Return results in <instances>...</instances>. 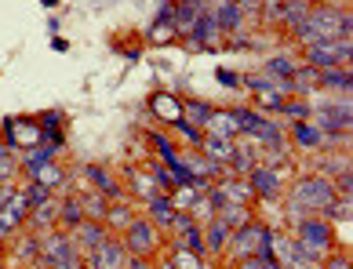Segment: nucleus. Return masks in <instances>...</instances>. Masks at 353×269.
<instances>
[{"instance_id": "nucleus-1", "label": "nucleus", "mask_w": 353, "mask_h": 269, "mask_svg": "<svg viewBox=\"0 0 353 269\" xmlns=\"http://www.w3.org/2000/svg\"><path fill=\"white\" fill-rule=\"evenodd\" d=\"M332 200H335V186L328 182L324 175H306V178H299L295 189L288 193V204H284V219H306V215H324L332 208Z\"/></svg>"}, {"instance_id": "nucleus-2", "label": "nucleus", "mask_w": 353, "mask_h": 269, "mask_svg": "<svg viewBox=\"0 0 353 269\" xmlns=\"http://www.w3.org/2000/svg\"><path fill=\"white\" fill-rule=\"evenodd\" d=\"M353 30V15L339 8H310L306 19L295 25V36L303 44H317V41H350Z\"/></svg>"}, {"instance_id": "nucleus-3", "label": "nucleus", "mask_w": 353, "mask_h": 269, "mask_svg": "<svg viewBox=\"0 0 353 269\" xmlns=\"http://www.w3.org/2000/svg\"><path fill=\"white\" fill-rule=\"evenodd\" d=\"M226 248L237 255V259H270L273 255V229L266 222H244L241 229H233Z\"/></svg>"}, {"instance_id": "nucleus-4", "label": "nucleus", "mask_w": 353, "mask_h": 269, "mask_svg": "<svg viewBox=\"0 0 353 269\" xmlns=\"http://www.w3.org/2000/svg\"><path fill=\"white\" fill-rule=\"evenodd\" d=\"M273 259L281 262V269H317L321 266V255H313L295 237H277V233H273Z\"/></svg>"}, {"instance_id": "nucleus-5", "label": "nucleus", "mask_w": 353, "mask_h": 269, "mask_svg": "<svg viewBox=\"0 0 353 269\" xmlns=\"http://www.w3.org/2000/svg\"><path fill=\"white\" fill-rule=\"evenodd\" d=\"M295 240L306 244L313 255H328L335 244V233H332V222L317 219V215H306V219L295 222Z\"/></svg>"}, {"instance_id": "nucleus-6", "label": "nucleus", "mask_w": 353, "mask_h": 269, "mask_svg": "<svg viewBox=\"0 0 353 269\" xmlns=\"http://www.w3.org/2000/svg\"><path fill=\"white\" fill-rule=\"evenodd\" d=\"M73 259H81V255L73 251L66 233H55V229H51V233L41 237V248H37V266H41V269H62Z\"/></svg>"}, {"instance_id": "nucleus-7", "label": "nucleus", "mask_w": 353, "mask_h": 269, "mask_svg": "<svg viewBox=\"0 0 353 269\" xmlns=\"http://www.w3.org/2000/svg\"><path fill=\"white\" fill-rule=\"evenodd\" d=\"M353 55V44L350 41H317V44H306V66L313 69H332V66H343Z\"/></svg>"}, {"instance_id": "nucleus-8", "label": "nucleus", "mask_w": 353, "mask_h": 269, "mask_svg": "<svg viewBox=\"0 0 353 269\" xmlns=\"http://www.w3.org/2000/svg\"><path fill=\"white\" fill-rule=\"evenodd\" d=\"M244 182L252 186V193L259 200H277L281 189H284V168H277V164H255V168L244 175Z\"/></svg>"}, {"instance_id": "nucleus-9", "label": "nucleus", "mask_w": 353, "mask_h": 269, "mask_svg": "<svg viewBox=\"0 0 353 269\" xmlns=\"http://www.w3.org/2000/svg\"><path fill=\"white\" fill-rule=\"evenodd\" d=\"M0 127H4V146L19 149V153L44 142V131H41V124H37V117H33V120H26V117H8Z\"/></svg>"}, {"instance_id": "nucleus-10", "label": "nucleus", "mask_w": 353, "mask_h": 269, "mask_svg": "<svg viewBox=\"0 0 353 269\" xmlns=\"http://www.w3.org/2000/svg\"><path fill=\"white\" fill-rule=\"evenodd\" d=\"M121 244L128 248V255H142V259H150V255L161 248V237H157V226L150 219H132L128 229H124Z\"/></svg>"}, {"instance_id": "nucleus-11", "label": "nucleus", "mask_w": 353, "mask_h": 269, "mask_svg": "<svg viewBox=\"0 0 353 269\" xmlns=\"http://www.w3.org/2000/svg\"><path fill=\"white\" fill-rule=\"evenodd\" d=\"M128 248L117 237H106L95 251H88V269H124Z\"/></svg>"}, {"instance_id": "nucleus-12", "label": "nucleus", "mask_w": 353, "mask_h": 269, "mask_svg": "<svg viewBox=\"0 0 353 269\" xmlns=\"http://www.w3.org/2000/svg\"><path fill=\"white\" fill-rule=\"evenodd\" d=\"M66 237H70V244H73V251H77V255H88V251H95V248L102 244V240L110 237V229L102 226V222H91V219H84L81 226H73Z\"/></svg>"}, {"instance_id": "nucleus-13", "label": "nucleus", "mask_w": 353, "mask_h": 269, "mask_svg": "<svg viewBox=\"0 0 353 269\" xmlns=\"http://www.w3.org/2000/svg\"><path fill=\"white\" fill-rule=\"evenodd\" d=\"M26 215H30V200H26L22 189H15V197H11L4 208H0V240L15 233V229L26 222Z\"/></svg>"}, {"instance_id": "nucleus-14", "label": "nucleus", "mask_w": 353, "mask_h": 269, "mask_svg": "<svg viewBox=\"0 0 353 269\" xmlns=\"http://www.w3.org/2000/svg\"><path fill=\"white\" fill-rule=\"evenodd\" d=\"M26 219H30L33 233H51V229L59 226V197H48V200H41V204H33Z\"/></svg>"}, {"instance_id": "nucleus-15", "label": "nucleus", "mask_w": 353, "mask_h": 269, "mask_svg": "<svg viewBox=\"0 0 353 269\" xmlns=\"http://www.w3.org/2000/svg\"><path fill=\"white\" fill-rule=\"evenodd\" d=\"M215 36H219L215 15H201L197 22L190 25V33H186V44H190L193 51H201V47H212V44H215Z\"/></svg>"}, {"instance_id": "nucleus-16", "label": "nucleus", "mask_w": 353, "mask_h": 269, "mask_svg": "<svg viewBox=\"0 0 353 269\" xmlns=\"http://www.w3.org/2000/svg\"><path fill=\"white\" fill-rule=\"evenodd\" d=\"M146 211H150V222L157 229H175V219H179V208L172 204V193L168 197H157L146 204Z\"/></svg>"}, {"instance_id": "nucleus-17", "label": "nucleus", "mask_w": 353, "mask_h": 269, "mask_svg": "<svg viewBox=\"0 0 353 269\" xmlns=\"http://www.w3.org/2000/svg\"><path fill=\"white\" fill-rule=\"evenodd\" d=\"M292 142H295L299 149H324V142H328V138H324V131H317L310 120H295V124H292Z\"/></svg>"}, {"instance_id": "nucleus-18", "label": "nucleus", "mask_w": 353, "mask_h": 269, "mask_svg": "<svg viewBox=\"0 0 353 269\" xmlns=\"http://www.w3.org/2000/svg\"><path fill=\"white\" fill-rule=\"evenodd\" d=\"M150 109H153L164 124H179V120H182V102H179L175 95H168V92H157V95L150 98Z\"/></svg>"}, {"instance_id": "nucleus-19", "label": "nucleus", "mask_w": 353, "mask_h": 269, "mask_svg": "<svg viewBox=\"0 0 353 269\" xmlns=\"http://www.w3.org/2000/svg\"><path fill=\"white\" fill-rule=\"evenodd\" d=\"M204 4L208 0H179L175 4V33H190V25L204 15Z\"/></svg>"}, {"instance_id": "nucleus-20", "label": "nucleus", "mask_w": 353, "mask_h": 269, "mask_svg": "<svg viewBox=\"0 0 353 269\" xmlns=\"http://www.w3.org/2000/svg\"><path fill=\"white\" fill-rule=\"evenodd\" d=\"M84 175L91 178V182H95V189H99V193H102V197H106L110 204L124 197V189H121V182H117V178H110L106 171H102V168H99V164H88V168H84Z\"/></svg>"}, {"instance_id": "nucleus-21", "label": "nucleus", "mask_w": 353, "mask_h": 269, "mask_svg": "<svg viewBox=\"0 0 353 269\" xmlns=\"http://www.w3.org/2000/svg\"><path fill=\"white\" fill-rule=\"evenodd\" d=\"M233 142H237V138L204 135V142H201V153H204L208 160H215V164H230V157H233Z\"/></svg>"}, {"instance_id": "nucleus-22", "label": "nucleus", "mask_w": 353, "mask_h": 269, "mask_svg": "<svg viewBox=\"0 0 353 269\" xmlns=\"http://www.w3.org/2000/svg\"><path fill=\"white\" fill-rule=\"evenodd\" d=\"M77 200H81V211H84V219L91 222H102L106 219V208H110V200L99 193V189H81L77 193Z\"/></svg>"}, {"instance_id": "nucleus-23", "label": "nucleus", "mask_w": 353, "mask_h": 269, "mask_svg": "<svg viewBox=\"0 0 353 269\" xmlns=\"http://www.w3.org/2000/svg\"><path fill=\"white\" fill-rule=\"evenodd\" d=\"M306 11H310L306 0H277V4L270 8V15H273V19H281V22H288V25L295 30V25L306 19Z\"/></svg>"}, {"instance_id": "nucleus-24", "label": "nucleus", "mask_w": 353, "mask_h": 269, "mask_svg": "<svg viewBox=\"0 0 353 269\" xmlns=\"http://www.w3.org/2000/svg\"><path fill=\"white\" fill-rule=\"evenodd\" d=\"M19 171H22V153L0 142V186H15Z\"/></svg>"}, {"instance_id": "nucleus-25", "label": "nucleus", "mask_w": 353, "mask_h": 269, "mask_svg": "<svg viewBox=\"0 0 353 269\" xmlns=\"http://www.w3.org/2000/svg\"><path fill=\"white\" fill-rule=\"evenodd\" d=\"M215 219L233 233V229H241L244 222H252V208H248V204H222V208L215 211Z\"/></svg>"}, {"instance_id": "nucleus-26", "label": "nucleus", "mask_w": 353, "mask_h": 269, "mask_svg": "<svg viewBox=\"0 0 353 269\" xmlns=\"http://www.w3.org/2000/svg\"><path fill=\"white\" fill-rule=\"evenodd\" d=\"M135 219V211H132V204H124V200H113L110 208H106V219H102V226L113 229V233H124L128 222Z\"/></svg>"}, {"instance_id": "nucleus-27", "label": "nucleus", "mask_w": 353, "mask_h": 269, "mask_svg": "<svg viewBox=\"0 0 353 269\" xmlns=\"http://www.w3.org/2000/svg\"><path fill=\"white\" fill-rule=\"evenodd\" d=\"M26 178H30V182H41L44 189H51V193H55V189H59L62 182H66V175H62V168H59L55 160L41 164V168H33V171L26 175Z\"/></svg>"}, {"instance_id": "nucleus-28", "label": "nucleus", "mask_w": 353, "mask_h": 269, "mask_svg": "<svg viewBox=\"0 0 353 269\" xmlns=\"http://www.w3.org/2000/svg\"><path fill=\"white\" fill-rule=\"evenodd\" d=\"M212 113H215V106L212 102H201V98H190V102H182V120H190L193 127H208V120H212Z\"/></svg>"}, {"instance_id": "nucleus-29", "label": "nucleus", "mask_w": 353, "mask_h": 269, "mask_svg": "<svg viewBox=\"0 0 353 269\" xmlns=\"http://www.w3.org/2000/svg\"><path fill=\"white\" fill-rule=\"evenodd\" d=\"M128 178H132V189H135V197H142L146 204H150V200H157V197H168L164 189L157 186L150 175H142L139 168H128Z\"/></svg>"}, {"instance_id": "nucleus-30", "label": "nucleus", "mask_w": 353, "mask_h": 269, "mask_svg": "<svg viewBox=\"0 0 353 269\" xmlns=\"http://www.w3.org/2000/svg\"><path fill=\"white\" fill-rule=\"evenodd\" d=\"M204 135H222V138H237V124H233V109H215L212 120H208Z\"/></svg>"}, {"instance_id": "nucleus-31", "label": "nucleus", "mask_w": 353, "mask_h": 269, "mask_svg": "<svg viewBox=\"0 0 353 269\" xmlns=\"http://www.w3.org/2000/svg\"><path fill=\"white\" fill-rule=\"evenodd\" d=\"M81 222H84V211H81V200H77V193H73V197H59V226L70 233V229L81 226Z\"/></svg>"}, {"instance_id": "nucleus-32", "label": "nucleus", "mask_w": 353, "mask_h": 269, "mask_svg": "<svg viewBox=\"0 0 353 269\" xmlns=\"http://www.w3.org/2000/svg\"><path fill=\"white\" fill-rule=\"evenodd\" d=\"M212 15H215V25H219V30L237 33V30H241V15H244V11H241L237 4H233V0H222V4L212 11Z\"/></svg>"}, {"instance_id": "nucleus-33", "label": "nucleus", "mask_w": 353, "mask_h": 269, "mask_svg": "<svg viewBox=\"0 0 353 269\" xmlns=\"http://www.w3.org/2000/svg\"><path fill=\"white\" fill-rule=\"evenodd\" d=\"M350 84H353V76L343 66H332V69H321L317 73V87H335V92H346L350 95Z\"/></svg>"}, {"instance_id": "nucleus-34", "label": "nucleus", "mask_w": 353, "mask_h": 269, "mask_svg": "<svg viewBox=\"0 0 353 269\" xmlns=\"http://www.w3.org/2000/svg\"><path fill=\"white\" fill-rule=\"evenodd\" d=\"M204 251H222L226 248V240H230V229L222 226L219 219H212V222H204Z\"/></svg>"}, {"instance_id": "nucleus-35", "label": "nucleus", "mask_w": 353, "mask_h": 269, "mask_svg": "<svg viewBox=\"0 0 353 269\" xmlns=\"http://www.w3.org/2000/svg\"><path fill=\"white\" fill-rule=\"evenodd\" d=\"M255 98H259V109H270V113H281V106H284V92L273 80H266L263 87H259Z\"/></svg>"}, {"instance_id": "nucleus-36", "label": "nucleus", "mask_w": 353, "mask_h": 269, "mask_svg": "<svg viewBox=\"0 0 353 269\" xmlns=\"http://www.w3.org/2000/svg\"><path fill=\"white\" fill-rule=\"evenodd\" d=\"M168 262H172V269H204L201 255L190 251V248H182V244H175V251L168 255Z\"/></svg>"}, {"instance_id": "nucleus-37", "label": "nucleus", "mask_w": 353, "mask_h": 269, "mask_svg": "<svg viewBox=\"0 0 353 269\" xmlns=\"http://www.w3.org/2000/svg\"><path fill=\"white\" fill-rule=\"evenodd\" d=\"M281 113H284V117H295V120H310L313 106H310V102H303V98H284Z\"/></svg>"}, {"instance_id": "nucleus-38", "label": "nucleus", "mask_w": 353, "mask_h": 269, "mask_svg": "<svg viewBox=\"0 0 353 269\" xmlns=\"http://www.w3.org/2000/svg\"><path fill=\"white\" fill-rule=\"evenodd\" d=\"M179 244L182 248H190V251H204V233H201V226H190V229H182V237H179Z\"/></svg>"}, {"instance_id": "nucleus-39", "label": "nucleus", "mask_w": 353, "mask_h": 269, "mask_svg": "<svg viewBox=\"0 0 353 269\" xmlns=\"http://www.w3.org/2000/svg\"><path fill=\"white\" fill-rule=\"evenodd\" d=\"M37 248H41V237L30 233L26 240H19V255H15V259L19 262H37Z\"/></svg>"}, {"instance_id": "nucleus-40", "label": "nucleus", "mask_w": 353, "mask_h": 269, "mask_svg": "<svg viewBox=\"0 0 353 269\" xmlns=\"http://www.w3.org/2000/svg\"><path fill=\"white\" fill-rule=\"evenodd\" d=\"M22 193H26V200H30V208H33V204H41V200H48V197H51V189H44L41 182H26Z\"/></svg>"}, {"instance_id": "nucleus-41", "label": "nucleus", "mask_w": 353, "mask_h": 269, "mask_svg": "<svg viewBox=\"0 0 353 269\" xmlns=\"http://www.w3.org/2000/svg\"><path fill=\"white\" fill-rule=\"evenodd\" d=\"M153 146L161 149V157H164V164H179V153H175V146L168 142L164 135H153Z\"/></svg>"}, {"instance_id": "nucleus-42", "label": "nucleus", "mask_w": 353, "mask_h": 269, "mask_svg": "<svg viewBox=\"0 0 353 269\" xmlns=\"http://www.w3.org/2000/svg\"><path fill=\"white\" fill-rule=\"evenodd\" d=\"M175 127H179V131H182V135H186V138H190V142H193V146H201V142H204V131H201V127H193L190 120H179Z\"/></svg>"}, {"instance_id": "nucleus-43", "label": "nucleus", "mask_w": 353, "mask_h": 269, "mask_svg": "<svg viewBox=\"0 0 353 269\" xmlns=\"http://www.w3.org/2000/svg\"><path fill=\"white\" fill-rule=\"evenodd\" d=\"M215 76H219V84H222V87H237V84H241V80H237V73H230V69H219Z\"/></svg>"}, {"instance_id": "nucleus-44", "label": "nucleus", "mask_w": 353, "mask_h": 269, "mask_svg": "<svg viewBox=\"0 0 353 269\" xmlns=\"http://www.w3.org/2000/svg\"><path fill=\"white\" fill-rule=\"evenodd\" d=\"M328 269H350V255H335V259L328 262Z\"/></svg>"}, {"instance_id": "nucleus-45", "label": "nucleus", "mask_w": 353, "mask_h": 269, "mask_svg": "<svg viewBox=\"0 0 353 269\" xmlns=\"http://www.w3.org/2000/svg\"><path fill=\"white\" fill-rule=\"evenodd\" d=\"M62 269H88V266H81V259H73V262H66Z\"/></svg>"}, {"instance_id": "nucleus-46", "label": "nucleus", "mask_w": 353, "mask_h": 269, "mask_svg": "<svg viewBox=\"0 0 353 269\" xmlns=\"http://www.w3.org/2000/svg\"><path fill=\"white\" fill-rule=\"evenodd\" d=\"M306 4H317V0H306Z\"/></svg>"}]
</instances>
